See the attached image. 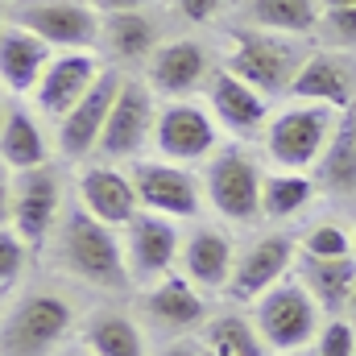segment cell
<instances>
[{"label": "cell", "instance_id": "1", "mask_svg": "<svg viewBox=\"0 0 356 356\" xmlns=\"http://www.w3.org/2000/svg\"><path fill=\"white\" fill-rule=\"evenodd\" d=\"M54 266L71 273L75 282L95 286V290H124L129 282V261H124V236H116L112 224L95 220L88 207H67L54 236Z\"/></svg>", "mask_w": 356, "mask_h": 356}, {"label": "cell", "instance_id": "2", "mask_svg": "<svg viewBox=\"0 0 356 356\" xmlns=\"http://www.w3.org/2000/svg\"><path fill=\"white\" fill-rule=\"evenodd\" d=\"M311 58L302 38H286V33H266V29H232L228 33V50L224 63L236 79H245L249 88L261 95H290L294 75L302 71V63Z\"/></svg>", "mask_w": 356, "mask_h": 356}, {"label": "cell", "instance_id": "3", "mask_svg": "<svg viewBox=\"0 0 356 356\" xmlns=\"http://www.w3.org/2000/svg\"><path fill=\"white\" fill-rule=\"evenodd\" d=\"M336 112H340V108H332V104L290 99L282 112L269 116V124H266L269 162H273L277 170H294V175L319 166V158H323V149L332 145L336 124H340Z\"/></svg>", "mask_w": 356, "mask_h": 356}, {"label": "cell", "instance_id": "4", "mask_svg": "<svg viewBox=\"0 0 356 356\" xmlns=\"http://www.w3.org/2000/svg\"><path fill=\"white\" fill-rule=\"evenodd\" d=\"M75 323V307L54 290H29L21 294L0 323V348L4 356H50Z\"/></svg>", "mask_w": 356, "mask_h": 356}, {"label": "cell", "instance_id": "5", "mask_svg": "<svg viewBox=\"0 0 356 356\" xmlns=\"http://www.w3.org/2000/svg\"><path fill=\"white\" fill-rule=\"evenodd\" d=\"M4 21L38 33L54 50H91L99 46L104 17L88 0H8Z\"/></svg>", "mask_w": 356, "mask_h": 356}, {"label": "cell", "instance_id": "6", "mask_svg": "<svg viewBox=\"0 0 356 356\" xmlns=\"http://www.w3.org/2000/svg\"><path fill=\"white\" fill-rule=\"evenodd\" d=\"M319 315L323 307L298 277H282L253 307V319L266 336L269 353H302L319 336Z\"/></svg>", "mask_w": 356, "mask_h": 356}, {"label": "cell", "instance_id": "7", "mask_svg": "<svg viewBox=\"0 0 356 356\" xmlns=\"http://www.w3.org/2000/svg\"><path fill=\"white\" fill-rule=\"evenodd\" d=\"M58 220H63V186L54 166L4 178V224L17 228L33 249L54 236Z\"/></svg>", "mask_w": 356, "mask_h": 356}, {"label": "cell", "instance_id": "8", "mask_svg": "<svg viewBox=\"0 0 356 356\" xmlns=\"http://www.w3.org/2000/svg\"><path fill=\"white\" fill-rule=\"evenodd\" d=\"M261 186H266V175H261L257 158L241 145L220 149L207 162V175H203L207 203L232 224H249V220L261 216Z\"/></svg>", "mask_w": 356, "mask_h": 356}, {"label": "cell", "instance_id": "9", "mask_svg": "<svg viewBox=\"0 0 356 356\" xmlns=\"http://www.w3.org/2000/svg\"><path fill=\"white\" fill-rule=\"evenodd\" d=\"M154 129H158V104H154V88L141 79H124L120 99L104 124L99 137V158L104 162H141L145 145H154Z\"/></svg>", "mask_w": 356, "mask_h": 356}, {"label": "cell", "instance_id": "10", "mask_svg": "<svg viewBox=\"0 0 356 356\" xmlns=\"http://www.w3.org/2000/svg\"><path fill=\"white\" fill-rule=\"evenodd\" d=\"M220 133H216V120L203 104L195 99H166L158 108V129H154V149L178 162V166H191V162H203V158H216L220 149Z\"/></svg>", "mask_w": 356, "mask_h": 356}, {"label": "cell", "instance_id": "11", "mask_svg": "<svg viewBox=\"0 0 356 356\" xmlns=\"http://www.w3.org/2000/svg\"><path fill=\"white\" fill-rule=\"evenodd\" d=\"M182 232L170 216L158 211H141L129 228H124V261H129V282L133 286H158L162 277H170L175 261L182 257Z\"/></svg>", "mask_w": 356, "mask_h": 356}, {"label": "cell", "instance_id": "12", "mask_svg": "<svg viewBox=\"0 0 356 356\" xmlns=\"http://www.w3.org/2000/svg\"><path fill=\"white\" fill-rule=\"evenodd\" d=\"M120 88H124V75L104 67V75L95 79V88L58 120L54 145H58V154H63L67 162H83L88 154L99 149L104 124H108V116H112V108H116V99H120Z\"/></svg>", "mask_w": 356, "mask_h": 356}, {"label": "cell", "instance_id": "13", "mask_svg": "<svg viewBox=\"0 0 356 356\" xmlns=\"http://www.w3.org/2000/svg\"><path fill=\"white\" fill-rule=\"evenodd\" d=\"M133 186H137V199L145 211H158V216H170V220H195L199 207H203V186L199 178L191 175L186 166L178 162H133Z\"/></svg>", "mask_w": 356, "mask_h": 356}, {"label": "cell", "instance_id": "14", "mask_svg": "<svg viewBox=\"0 0 356 356\" xmlns=\"http://www.w3.org/2000/svg\"><path fill=\"white\" fill-rule=\"evenodd\" d=\"M298 261V249L286 232H261L253 236L241 253H236V269H232V282H228V294L232 298H261L266 290H273Z\"/></svg>", "mask_w": 356, "mask_h": 356}, {"label": "cell", "instance_id": "15", "mask_svg": "<svg viewBox=\"0 0 356 356\" xmlns=\"http://www.w3.org/2000/svg\"><path fill=\"white\" fill-rule=\"evenodd\" d=\"M211 71H216L211 67V54H207V46L199 38H170L145 63V83L154 88V95L186 99L191 91L207 88Z\"/></svg>", "mask_w": 356, "mask_h": 356}, {"label": "cell", "instance_id": "16", "mask_svg": "<svg viewBox=\"0 0 356 356\" xmlns=\"http://www.w3.org/2000/svg\"><path fill=\"white\" fill-rule=\"evenodd\" d=\"M99 75H104V67H99V58L91 50H63V54L50 58L42 83L33 88V108L42 116H50V120H63L95 88Z\"/></svg>", "mask_w": 356, "mask_h": 356}, {"label": "cell", "instance_id": "17", "mask_svg": "<svg viewBox=\"0 0 356 356\" xmlns=\"http://www.w3.org/2000/svg\"><path fill=\"white\" fill-rule=\"evenodd\" d=\"M290 99L353 108L356 104V58L348 50H315L290 83Z\"/></svg>", "mask_w": 356, "mask_h": 356}, {"label": "cell", "instance_id": "18", "mask_svg": "<svg viewBox=\"0 0 356 356\" xmlns=\"http://www.w3.org/2000/svg\"><path fill=\"white\" fill-rule=\"evenodd\" d=\"M79 203L95 220H104L112 228H129L141 216V199H137L133 175H124L116 162H99V166H88L79 175Z\"/></svg>", "mask_w": 356, "mask_h": 356}, {"label": "cell", "instance_id": "19", "mask_svg": "<svg viewBox=\"0 0 356 356\" xmlns=\"http://www.w3.org/2000/svg\"><path fill=\"white\" fill-rule=\"evenodd\" d=\"M141 315L154 332L162 336H186L191 327H199L207 319V302L199 294V286L191 277H162L158 286L145 290L141 298Z\"/></svg>", "mask_w": 356, "mask_h": 356}, {"label": "cell", "instance_id": "20", "mask_svg": "<svg viewBox=\"0 0 356 356\" xmlns=\"http://www.w3.org/2000/svg\"><path fill=\"white\" fill-rule=\"evenodd\" d=\"M207 108L216 112V120L236 133V137H253V133H266L269 124V108L266 95L257 88H249L245 79H236L228 67H216L211 79H207Z\"/></svg>", "mask_w": 356, "mask_h": 356}, {"label": "cell", "instance_id": "21", "mask_svg": "<svg viewBox=\"0 0 356 356\" xmlns=\"http://www.w3.org/2000/svg\"><path fill=\"white\" fill-rule=\"evenodd\" d=\"M54 46L42 42L38 33L21 29V25H8L4 21V33H0V79L8 95H33V88L42 83L46 67H50V54Z\"/></svg>", "mask_w": 356, "mask_h": 356}, {"label": "cell", "instance_id": "22", "mask_svg": "<svg viewBox=\"0 0 356 356\" xmlns=\"http://www.w3.org/2000/svg\"><path fill=\"white\" fill-rule=\"evenodd\" d=\"M0 158L13 175L38 170L50 158V141L38 124V116L21 104V95H4V116H0Z\"/></svg>", "mask_w": 356, "mask_h": 356}, {"label": "cell", "instance_id": "23", "mask_svg": "<svg viewBox=\"0 0 356 356\" xmlns=\"http://www.w3.org/2000/svg\"><path fill=\"white\" fill-rule=\"evenodd\" d=\"M182 269L186 277L199 286V290H228L232 282V269H236V249H232V236L224 228H195L186 241H182Z\"/></svg>", "mask_w": 356, "mask_h": 356}, {"label": "cell", "instance_id": "24", "mask_svg": "<svg viewBox=\"0 0 356 356\" xmlns=\"http://www.w3.org/2000/svg\"><path fill=\"white\" fill-rule=\"evenodd\" d=\"M294 273L327 315H340V311L353 307V290H356L353 257H311V253H302L294 261Z\"/></svg>", "mask_w": 356, "mask_h": 356}, {"label": "cell", "instance_id": "25", "mask_svg": "<svg viewBox=\"0 0 356 356\" xmlns=\"http://www.w3.org/2000/svg\"><path fill=\"white\" fill-rule=\"evenodd\" d=\"M104 50L116 63H149L158 54V21L145 17L141 8H124V13H104V33H99Z\"/></svg>", "mask_w": 356, "mask_h": 356}, {"label": "cell", "instance_id": "26", "mask_svg": "<svg viewBox=\"0 0 356 356\" xmlns=\"http://www.w3.org/2000/svg\"><path fill=\"white\" fill-rule=\"evenodd\" d=\"M319 0H241V21L249 29L286 33V38H311L319 33Z\"/></svg>", "mask_w": 356, "mask_h": 356}, {"label": "cell", "instance_id": "27", "mask_svg": "<svg viewBox=\"0 0 356 356\" xmlns=\"http://www.w3.org/2000/svg\"><path fill=\"white\" fill-rule=\"evenodd\" d=\"M315 186L332 199H356V116L353 108L340 116L332 145L315 166Z\"/></svg>", "mask_w": 356, "mask_h": 356}, {"label": "cell", "instance_id": "28", "mask_svg": "<svg viewBox=\"0 0 356 356\" xmlns=\"http://www.w3.org/2000/svg\"><path fill=\"white\" fill-rule=\"evenodd\" d=\"M83 348L91 356H145V336L129 315L99 311L83 323Z\"/></svg>", "mask_w": 356, "mask_h": 356}, {"label": "cell", "instance_id": "29", "mask_svg": "<svg viewBox=\"0 0 356 356\" xmlns=\"http://www.w3.org/2000/svg\"><path fill=\"white\" fill-rule=\"evenodd\" d=\"M203 348L216 356H269V344L257 327V319L236 315V311L203 323Z\"/></svg>", "mask_w": 356, "mask_h": 356}, {"label": "cell", "instance_id": "30", "mask_svg": "<svg viewBox=\"0 0 356 356\" xmlns=\"http://www.w3.org/2000/svg\"><path fill=\"white\" fill-rule=\"evenodd\" d=\"M315 182L307 175H294V170H277V175L266 178V186H261V216L269 220H290V216H298L311 199H315Z\"/></svg>", "mask_w": 356, "mask_h": 356}, {"label": "cell", "instance_id": "31", "mask_svg": "<svg viewBox=\"0 0 356 356\" xmlns=\"http://www.w3.org/2000/svg\"><path fill=\"white\" fill-rule=\"evenodd\" d=\"M33 245L17 232V228H0V290H4V298L13 294V286L21 282V273H25V253H29Z\"/></svg>", "mask_w": 356, "mask_h": 356}, {"label": "cell", "instance_id": "32", "mask_svg": "<svg viewBox=\"0 0 356 356\" xmlns=\"http://www.w3.org/2000/svg\"><path fill=\"white\" fill-rule=\"evenodd\" d=\"M353 245L356 241H348V232L340 224H315L302 236V253H311V257H353Z\"/></svg>", "mask_w": 356, "mask_h": 356}, {"label": "cell", "instance_id": "33", "mask_svg": "<svg viewBox=\"0 0 356 356\" xmlns=\"http://www.w3.org/2000/svg\"><path fill=\"white\" fill-rule=\"evenodd\" d=\"M319 33L332 42V46H340V50H356V4L353 8H323V17H319Z\"/></svg>", "mask_w": 356, "mask_h": 356}, {"label": "cell", "instance_id": "34", "mask_svg": "<svg viewBox=\"0 0 356 356\" xmlns=\"http://www.w3.org/2000/svg\"><path fill=\"white\" fill-rule=\"evenodd\" d=\"M315 353L319 356H356V332L348 319H327L315 336Z\"/></svg>", "mask_w": 356, "mask_h": 356}, {"label": "cell", "instance_id": "35", "mask_svg": "<svg viewBox=\"0 0 356 356\" xmlns=\"http://www.w3.org/2000/svg\"><path fill=\"white\" fill-rule=\"evenodd\" d=\"M170 4H175L178 17H186V21H195V25H207V21L220 17V8H224L228 0H170Z\"/></svg>", "mask_w": 356, "mask_h": 356}, {"label": "cell", "instance_id": "36", "mask_svg": "<svg viewBox=\"0 0 356 356\" xmlns=\"http://www.w3.org/2000/svg\"><path fill=\"white\" fill-rule=\"evenodd\" d=\"M99 13H124V8H141L145 0H91Z\"/></svg>", "mask_w": 356, "mask_h": 356}, {"label": "cell", "instance_id": "37", "mask_svg": "<svg viewBox=\"0 0 356 356\" xmlns=\"http://www.w3.org/2000/svg\"><path fill=\"white\" fill-rule=\"evenodd\" d=\"M158 356H203V348H195V344H186V340H175V344H166Z\"/></svg>", "mask_w": 356, "mask_h": 356}, {"label": "cell", "instance_id": "38", "mask_svg": "<svg viewBox=\"0 0 356 356\" xmlns=\"http://www.w3.org/2000/svg\"><path fill=\"white\" fill-rule=\"evenodd\" d=\"M356 0H319V8H353Z\"/></svg>", "mask_w": 356, "mask_h": 356}, {"label": "cell", "instance_id": "39", "mask_svg": "<svg viewBox=\"0 0 356 356\" xmlns=\"http://www.w3.org/2000/svg\"><path fill=\"white\" fill-rule=\"evenodd\" d=\"M58 356H91L88 348H67V353H58Z\"/></svg>", "mask_w": 356, "mask_h": 356}, {"label": "cell", "instance_id": "40", "mask_svg": "<svg viewBox=\"0 0 356 356\" xmlns=\"http://www.w3.org/2000/svg\"><path fill=\"white\" fill-rule=\"evenodd\" d=\"M290 356H319L315 348H302V353H290Z\"/></svg>", "mask_w": 356, "mask_h": 356}, {"label": "cell", "instance_id": "41", "mask_svg": "<svg viewBox=\"0 0 356 356\" xmlns=\"http://www.w3.org/2000/svg\"><path fill=\"white\" fill-rule=\"evenodd\" d=\"M353 315H356V290H353Z\"/></svg>", "mask_w": 356, "mask_h": 356}, {"label": "cell", "instance_id": "42", "mask_svg": "<svg viewBox=\"0 0 356 356\" xmlns=\"http://www.w3.org/2000/svg\"><path fill=\"white\" fill-rule=\"evenodd\" d=\"M203 356H216V353H207V348H203Z\"/></svg>", "mask_w": 356, "mask_h": 356}, {"label": "cell", "instance_id": "43", "mask_svg": "<svg viewBox=\"0 0 356 356\" xmlns=\"http://www.w3.org/2000/svg\"><path fill=\"white\" fill-rule=\"evenodd\" d=\"M353 116H356V104H353Z\"/></svg>", "mask_w": 356, "mask_h": 356}, {"label": "cell", "instance_id": "44", "mask_svg": "<svg viewBox=\"0 0 356 356\" xmlns=\"http://www.w3.org/2000/svg\"><path fill=\"white\" fill-rule=\"evenodd\" d=\"M353 241H356V232H353Z\"/></svg>", "mask_w": 356, "mask_h": 356}, {"label": "cell", "instance_id": "45", "mask_svg": "<svg viewBox=\"0 0 356 356\" xmlns=\"http://www.w3.org/2000/svg\"><path fill=\"white\" fill-rule=\"evenodd\" d=\"M236 4H241V0H236Z\"/></svg>", "mask_w": 356, "mask_h": 356}]
</instances>
